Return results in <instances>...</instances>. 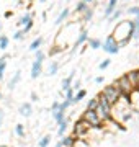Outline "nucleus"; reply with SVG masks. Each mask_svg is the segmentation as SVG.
I'll return each instance as SVG.
<instances>
[{
    "label": "nucleus",
    "mask_w": 139,
    "mask_h": 147,
    "mask_svg": "<svg viewBox=\"0 0 139 147\" xmlns=\"http://www.w3.org/2000/svg\"><path fill=\"white\" fill-rule=\"evenodd\" d=\"M98 98V105H96L95 108V113L98 115V118L102 121H108V119H111L113 118V113H111V105L108 103V100L103 96L102 93L96 96Z\"/></svg>",
    "instance_id": "1"
},
{
    "label": "nucleus",
    "mask_w": 139,
    "mask_h": 147,
    "mask_svg": "<svg viewBox=\"0 0 139 147\" xmlns=\"http://www.w3.org/2000/svg\"><path fill=\"white\" fill-rule=\"evenodd\" d=\"M115 85H116V88L119 90L121 96H126V98H129V95L134 92V87H133V84L129 82L128 75H123V77H119V79L115 82Z\"/></svg>",
    "instance_id": "2"
},
{
    "label": "nucleus",
    "mask_w": 139,
    "mask_h": 147,
    "mask_svg": "<svg viewBox=\"0 0 139 147\" xmlns=\"http://www.w3.org/2000/svg\"><path fill=\"white\" fill-rule=\"evenodd\" d=\"M102 95L105 96L108 100V103L110 105H116L118 101L121 100V93H119V90L116 88V85L115 84H111V85H108V87H105L103 88V92H102Z\"/></svg>",
    "instance_id": "3"
},
{
    "label": "nucleus",
    "mask_w": 139,
    "mask_h": 147,
    "mask_svg": "<svg viewBox=\"0 0 139 147\" xmlns=\"http://www.w3.org/2000/svg\"><path fill=\"white\" fill-rule=\"evenodd\" d=\"M82 119L85 121L90 127H102V123H103L93 110H85V113L82 115Z\"/></svg>",
    "instance_id": "4"
},
{
    "label": "nucleus",
    "mask_w": 139,
    "mask_h": 147,
    "mask_svg": "<svg viewBox=\"0 0 139 147\" xmlns=\"http://www.w3.org/2000/svg\"><path fill=\"white\" fill-rule=\"evenodd\" d=\"M88 129H90V126H88L85 121L80 118V119L75 123V126H74V134H72V136H74V137H84L87 132H88Z\"/></svg>",
    "instance_id": "5"
},
{
    "label": "nucleus",
    "mask_w": 139,
    "mask_h": 147,
    "mask_svg": "<svg viewBox=\"0 0 139 147\" xmlns=\"http://www.w3.org/2000/svg\"><path fill=\"white\" fill-rule=\"evenodd\" d=\"M102 47H103V51L108 53V54H116L118 51H119V46H118V42L115 41V38L113 36H108L107 41L102 44Z\"/></svg>",
    "instance_id": "6"
},
{
    "label": "nucleus",
    "mask_w": 139,
    "mask_h": 147,
    "mask_svg": "<svg viewBox=\"0 0 139 147\" xmlns=\"http://www.w3.org/2000/svg\"><path fill=\"white\" fill-rule=\"evenodd\" d=\"M41 72H43V62L34 61L33 65H31V79H38V77L41 75Z\"/></svg>",
    "instance_id": "7"
},
{
    "label": "nucleus",
    "mask_w": 139,
    "mask_h": 147,
    "mask_svg": "<svg viewBox=\"0 0 139 147\" xmlns=\"http://www.w3.org/2000/svg\"><path fill=\"white\" fill-rule=\"evenodd\" d=\"M18 113L22 116H31V113H33V108H31V103H22L20 105V110H18Z\"/></svg>",
    "instance_id": "8"
},
{
    "label": "nucleus",
    "mask_w": 139,
    "mask_h": 147,
    "mask_svg": "<svg viewBox=\"0 0 139 147\" xmlns=\"http://www.w3.org/2000/svg\"><path fill=\"white\" fill-rule=\"evenodd\" d=\"M20 79H22V72H20V70H16L15 72V75H13V79L10 80V82H8V88L10 90H13L16 87V84H18V82H20Z\"/></svg>",
    "instance_id": "9"
},
{
    "label": "nucleus",
    "mask_w": 139,
    "mask_h": 147,
    "mask_svg": "<svg viewBox=\"0 0 139 147\" xmlns=\"http://www.w3.org/2000/svg\"><path fill=\"white\" fill-rule=\"evenodd\" d=\"M87 39H88V33H87V30H82L80 34H79V38L75 39V47H79L82 42H85Z\"/></svg>",
    "instance_id": "10"
},
{
    "label": "nucleus",
    "mask_w": 139,
    "mask_h": 147,
    "mask_svg": "<svg viewBox=\"0 0 139 147\" xmlns=\"http://www.w3.org/2000/svg\"><path fill=\"white\" fill-rule=\"evenodd\" d=\"M61 146L62 147H74L75 146V137L74 136H67L61 141Z\"/></svg>",
    "instance_id": "11"
},
{
    "label": "nucleus",
    "mask_w": 139,
    "mask_h": 147,
    "mask_svg": "<svg viewBox=\"0 0 139 147\" xmlns=\"http://www.w3.org/2000/svg\"><path fill=\"white\" fill-rule=\"evenodd\" d=\"M74 74H75V72H72L69 77H65V79L62 80V90H64V92L70 88V85H72V80H74Z\"/></svg>",
    "instance_id": "12"
},
{
    "label": "nucleus",
    "mask_w": 139,
    "mask_h": 147,
    "mask_svg": "<svg viewBox=\"0 0 139 147\" xmlns=\"http://www.w3.org/2000/svg\"><path fill=\"white\" fill-rule=\"evenodd\" d=\"M85 95H87L85 90H77V93H75L74 98H72V105H74V103H79L80 100H84V98H85Z\"/></svg>",
    "instance_id": "13"
},
{
    "label": "nucleus",
    "mask_w": 139,
    "mask_h": 147,
    "mask_svg": "<svg viewBox=\"0 0 139 147\" xmlns=\"http://www.w3.org/2000/svg\"><path fill=\"white\" fill-rule=\"evenodd\" d=\"M116 3H118V0H110V2H108V7L105 8V15H107V16L111 15L113 11H115V7H116Z\"/></svg>",
    "instance_id": "14"
},
{
    "label": "nucleus",
    "mask_w": 139,
    "mask_h": 147,
    "mask_svg": "<svg viewBox=\"0 0 139 147\" xmlns=\"http://www.w3.org/2000/svg\"><path fill=\"white\" fill-rule=\"evenodd\" d=\"M53 116H54V119H56V123H61L62 119H65L64 118V110H61V108H57L56 111H53Z\"/></svg>",
    "instance_id": "15"
},
{
    "label": "nucleus",
    "mask_w": 139,
    "mask_h": 147,
    "mask_svg": "<svg viewBox=\"0 0 139 147\" xmlns=\"http://www.w3.org/2000/svg\"><path fill=\"white\" fill-rule=\"evenodd\" d=\"M41 44H43V38H36V39L30 44V51H33V53H34V51H38Z\"/></svg>",
    "instance_id": "16"
},
{
    "label": "nucleus",
    "mask_w": 139,
    "mask_h": 147,
    "mask_svg": "<svg viewBox=\"0 0 139 147\" xmlns=\"http://www.w3.org/2000/svg\"><path fill=\"white\" fill-rule=\"evenodd\" d=\"M67 15H69V10H67V8H64V10L61 11V15L56 18V25H61V23H62L65 18H67Z\"/></svg>",
    "instance_id": "17"
},
{
    "label": "nucleus",
    "mask_w": 139,
    "mask_h": 147,
    "mask_svg": "<svg viewBox=\"0 0 139 147\" xmlns=\"http://www.w3.org/2000/svg\"><path fill=\"white\" fill-rule=\"evenodd\" d=\"M5 67H7V56H3V57H0V80L3 79Z\"/></svg>",
    "instance_id": "18"
},
{
    "label": "nucleus",
    "mask_w": 139,
    "mask_h": 147,
    "mask_svg": "<svg viewBox=\"0 0 139 147\" xmlns=\"http://www.w3.org/2000/svg\"><path fill=\"white\" fill-rule=\"evenodd\" d=\"M8 44H10V39L2 34V36H0V49H2V51H5L7 47H8Z\"/></svg>",
    "instance_id": "19"
},
{
    "label": "nucleus",
    "mask_w": 139,
    "mask_h": 147,
    "mask_svg": "<svg viewBox=\"0 0 139 147\" xmlns=\"http://www.w3.org/2000/svg\"><path fill=\"white\" fill-rule=\"evenodd\" d=\"M65 129H67V119H62L61 123H59V131H57V134L62 137V136H64V132H65Z\"/></svg>",
    "instance_id": "20"
},
{
    "label": "nucleus",
    "mask_w": 139,
    "mask_h": 147,
    "mask_svg": "<svg viewBox=\"0 0 139 147\" xmlns=\"http://www.w3.org/2000/svg\"><path fill=\"white\" fill-rule=\"evenodd\" d=\"M57 69H59L57 62H51V65H49V69H48V75H56V74H57Z\"/></svg>",
    "instance_id": "21"
},
{
    "label": "nucleus",
    "mask_w": 139,
    "mask_h": 147,
    "mask_svg": "<svg viewBox=\"0 0 139 147\" xmlns=\"http://www.w3.org/2000/svg\"><path fill=\"white\" fill-rule=\"evenodd\" d=\"M88 44H90L92 49H100V47H102V41H100V39H96V38L90 39V41H88Z\"/></svg>",
    "instance_id": "22"
},
{
    "label": "nucleus",
    "mask_w": 139,
    "mask_h": 147,
    "mask_svg": "<svg viewBox=\"0 0 139 147\" xmlns=\"http://www.w3.org/2000/svg\"><path fill=\"white\" fill-rule=\"evenodd\" d=\"M96 105H98V98H92V100H88V103H87V110H93L95 111V108H96Z\"/></svg>",
    "instance_id": "23"
},
{
    "label": "nucleus",
    "mask_w": 139,
    "mask_h": 147,
    "mask_svg": "<svg viewBox=\"0 0 139 147\" xmlns=\"http://www.w3.org/2000/svg\"><path fill=\"white\" fill-rule=\"evenodd\" d=\"M49 142H51V136H44L43 139H39V144H38V147H48Z\"/></svg>",
    "instance_id": "24"
},
{
    "label": "nucleus",
    "mask_w": 139,
    "mask_h": 147,
    "mask_svg": "<svg viewBox=\"0 0 139 147\" xmlns=\"http://www.w3.org/2000/svg\"><path fill=\"white\" fill-rule=\"evenodd\" d=\"M15 132H16V136L18 137H25V127H23V124H16Z\"/></svg>",
    "instance_id": "25"
},
{
    "label": "nucleus",
    "mask_w": 139,
    "mask_h": 147,
    "mask_svg": "<svg viewBox=\"0 0 139 147\" xmlns=\"http://www.w3.org/2000/svg\"><path fill=\"white\" fill-rule=\"evenodd\" d=\"M30 21H33V18H31L30 13H26L25 16H22V20L18 21V23H20V25H26V23H30Z\"/></svg>",
    "instance_id": "26"
},
{
    "label": "nucleus",
    "mask_w": 139,
    "mask_h": 147,
    "mask_svg": "<svg viewBox=\"0 0 139 147\" xmlns=\"http://www.w3.org/2000/svg\"><path fill=\"white\" fill-rule=\"evenodd\" d=\"M87 8H88V7H87L85 2H79V3H77V11H79V13H84Z\"/></svg>",
    "instance_id": "27"
},
{
    "label": "nucleus",
    "mask_w": 139,
    "mask_h": 147,
    "mask_svg": "<svg viewBox=\"0 0 139 147\" xmlns=\"http://www.w3.org/2000/svg\"><path fill=\"white\" fill-rule=\"evenodd\" d=\"M134 77H136V79H134V90H138L139 92V69L138 70H134Z\"/></svg>",
    "instance_id": "28"
},
{
    "label": "nucleus",
    "mask_w": 139,
    "mask_h": 147,
    "mask_svg": "<svg viewBox=\"0 0 139 147\" xmlns=\"http://www.w3.org/2000/svg\"><path fill=\"white\" fill-rule=\"evenodd\" d=\"M34 53H36V59H34V61L43 62V61H44V53H43V51H41V49H38V51H34Z\"/></svg>",
    "instance_id": "29"
},
{
    "label": "nucleus",
    "mask_w": 139,
    "mask_h": 147,
    "mask_svg": "<svg viewBox=\"0 0 139 147\" xmlns=\"http://www.w3.org/2000/svg\"><path fill=\"white\" fill-rule=\"evenodd\" d=\"M92 15H93V10H92V8H87V10L84 11V20H90Z\"/></svg>",
    "instance_id": "30"
},
{
    "label": "nucleus",
    "mask_w": 139,
    "mask_h": 147,
    "mask_svg": "<svg viewBox=\"0 0 139 147\" xmlns=\"http://www.w3.org/2000/svg\"><path fill=\"white\" fill-rule=\"evenodd\" d=\"M110 64H111V61H110V59H105V61H103V62L98 65V67H100V70H105V69L110 65Z\"/></svg>",
    "instance_id": "31"
},
{
    "label": "nucleus",
    "mask_w": 139,
    "mask_h": 147,
    "mask_svg": "<svg viewBox=\"0 0 139 147\" xmlns=\"http://www.w3.org/2000/svg\"><path fill=\"white\" fill-rule=\"evenodd\" d=\"M72 98H74V90H72V88L65 90V100H70V101H72Z\"/></svg>",
    "instance_id": "32"
},
{
    "label": "nucleus",
    "mask_w": 139,
    "mask_h": 147,
    "mask_svg": "<svg viewBox=\"0 0 139 147\" xmlns=\"http://www.w3.org/2000/svg\"><path fill=\"white\" fill-rule=\"evenodd\" d=\"M31 28H33V21H30V23H26V25H25V28L22 30V31H23V34H26V33L30 31Z\"/></svg>",
    "instance_id": "33"
},
{
    "label": "nucleus",
    "mask_w": 139,
    "mask_h": 147,
    "mask_svg": "<svg viewBox=\"0 0 139 147\" xmlns=\"http://www.w3.org/2000/svg\"><path fill=\"white\" fill-rule=\"evenodd\" d=\"M121 15V10H116V11H113L111 15H110V20H116L118 16Z\"/></svg>",
    "instance_id": "34"
},
{
    "label": "nucleus",
    "mask_w": 139,
    "mask_h": 147,
    "mask_svg": "<svg viewBox=\"0 0 139 147\" xmlns=\"http://www.w3.org/2000/svg\"><path fill=\"white\" fill-rule=\"evenodd\" d=\"M23 36H25V34H23V31H16L15 34H13V39H16V41H18V39H23Z\"/></svg>",
    "instance_id": "35"
},
{
    "label": "nucleus",
    "mask_w": 139,
    "mask_h": 147,
    "mask_svg": "<svg viewBox=\"0 0 139 147\" xmlns=\"http://www.w3.org/2000/svg\"><path fill=\"white\" fill-rule=\"evenodd\" d=\"M129 13H133V15L138 16L139 15V7H133V8H129Z\"/></svg>",
    "instance_id": "36"
},
{
    "label": "nucleus",
    "mask_w": 139,
    "mask_h": 147,
    "mask_svg": "<svg viewBox=\"0 0 139 147\" xmlns=\"http://www.w3.org/2000/svg\"><path fill=\"white\" fill-rule=\"evenodd\" d=\"M70 88H72V90H80V82H79V80H77V82H74Z\"/></svg>",
    "instance_id": "37"
},
{
    "label": "nucleus",
    "mask_w": 139,
    "mask_h": 147,
    "mask_svg": "<svg viewBox=\"0 0 139 147\" xmlns=\"http://www.w3.org/2000/svg\"><path fill=\"white\" fill-rule=\"evenodd\" d=\"M59 105H61L59 101H54V103H53V106H51V110H53V111H56V110L59 108Z\"/></svg>",
    "instance_id": "38"
},
{
    "label": "nucleus",
    "mask_w": 139,
    "mask_h": 147,
    "mask_svg": "<svg viewBox=\"0 0 139 147\" xmlns=\"http://www.w3.org/2000/svg\"><path fill=\"white\" fill-rule=\"evenodd\" d=\"M95 82H96V84H102V82H103V77H96Z\"/></svg>",
    "instance_id": "39"
},
{
    "label": "nucleus",
    "mask_w": 139,
    "mask_h": 147,
    "mask_svg": "<svg viewBox=\"0 0 139 147\" xmlns=\"http://www.w3.org/2000/svg\"><path fill=\"white\" fill-rule=\"evenodd\" d=\"M82 2H85L87 5H88V3H92V2H93V0H82Z\"/></svg>",
    "instance_id": "40"
},
{
    "label": "nucleus",
    "mask_w": 139,
    "mask_h": 147,
    "mask_svg": "<svg viewBox=\"0 0 139 147\" xmlns=\"http://www.w3.org/2000/svg\"><path fill=\"white\" fill-rule=\"evenodd\" d=\"M2 118H3V113H2V110H0V124H2Z\"/></svg>",
    "instance_id": "41"
},
{
    "label": "nucleus",
    "mask_w": 139,
    "mask_h": 147,
    "mask_svg": "<svg viewBox=\"0 0 139 147\" xmlns=\"http://www.w3.org/2000/svg\"><path fill=\"white\" fill-rule=\"evenodd\" d=\"M56 147H62V146H61V142H59V144H57V146H56Z\"/></svg>",
    "instance_id": "42"
},
{
    "label": "nucleus",
    "mask_w": 139,
    "mask_h": 147,
    "mask_svg": "<svg viewBox=\"0 0 139 147\" xmlns=\"http://www.w3.org/2000/svg\"><path fill=\"white\" fill-rule=\"evenodd\" d=\"M39 2H46V0H39Z\"/></svg>",
    "instance_id": "43"
},
{
    "label": "nucleus",
    "mask_w": 139,
    "mask_h": 147,
    "mask_svg": "<svg viewBox=\"0 0 139 147\" xmlns=\"http://www.w3.org/2000/svg\"><path fill=\"white\" fill-rule=\"evenodd\" d=\"M0 98H2V93H0Z\"/></svg>",
    "instance_id": "44"
}]
</instances>
